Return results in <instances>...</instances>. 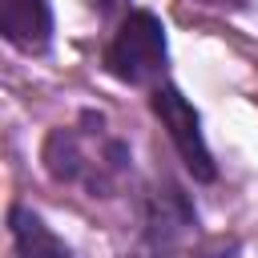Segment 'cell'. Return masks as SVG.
Here are the masks:
<instances>
[{
  "label": "cell",
  "mask_w": 258,
  "mask_h": 258,
  "mask_svg": "<svg viewBox=\"0 0 258 258\" xmlns=\"http://www.w3.org/2000/svg\"><path fill=\"white\" fill-rule=\"evenodd\" d=\"M105 69L125 85H149L165 69V28L153 12H129L105 48Z\"/></svg>",
  "instance_id": "cell-1"
},
{
  "label": "cell",
  "mask_w": 258,
  "mask_h": 258,
  "mask_svg": "<svg viewBox=\"0 0 258 258\" xmlns=\"http://www.w3.org/2000/svg\"><path fill=\"white\" fill-rule=\"evenodd\" d=\"M153 113H157V121L165 125V133H169L181 165H185L198 181H214L218 169H214V157H210V145H206V137H202V121H198L194 105H189L173 85H157V89H153Z\"/></svg>",
  "instance_id": "cell-2"
},
{
  "label": "cell",
  "mask_w": 258,
  "mask_h": 258,
  "mask_svg": "<svg viewBox=\"0 0 258 258\" xmlns=\"http://www.w3.org/2000/svg\"><path fill=\"white\" fill-rule=\"evenodd\" d=\"M0 32L20 52H40L52 32L48 0H0Z\"/></svg>",
  "instance_id": "cell-3"
},
{
  "label": "cell",
  "mask_w": 258,
  "mask_h": 258,
  "mask_svg": "<svg viewBox=\"0 0 258 258\" xmlns=\"http://www.w3.org/2000/svg\"><path fill=\"white\" fill-rule=\"evenodd\" d=\"M8 226H12V242H16L20 258H69L64 242H60L32 210L16 206V210L8 214Z\"/></svg>",
  "instance_id": "cell-4"
}]
</instances>
